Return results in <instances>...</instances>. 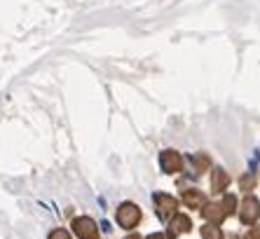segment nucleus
<instances>
[{
  "instance_id": "nucleus-15",
  "label": "nucleus",
  "mask_w": 260,
  "mask_h": 239,
  "mask_svg": "<svg viewBox=\"0 0 260 239\" xmlns=\"http://www.w3.org/2000/svg\"><path fill=\"white\" fill-rule=\"evenodd\" d=\"M244 239H260V227H253V230H248L244 234Z\"/></svg>"
},
{
  "instance_id": "nucleus-6",
  "label": "nucleus",
  "mask_w": 260,
  "mask_h": 239,
  "mask_svg": "<svg viewBox=\"0 0 260 239\" xmlns=\"http://www.w3.org/2000/svg\"><path fill=\"white\" fill-rule=\"evenodd\" d=\"M190 227H192V223H190V218L185 214H176L174 221L169 223V239H176L178 234L183 232H190Z\"/></svg>"
},
{
  "instance_id": "nucleus-8",
  "label": "nucleus",
  "mask_w": 260,
  "mask_h": 239,
  "mask_svg": "<svg viewBox=\"0 0 260 239\" xmlns=\"http://www.w3.org/2000/svg\"><path fill=\"white\" fill-rule=\"evenodd\" d=\"M228 186H230V176H228V171L220 169V167H213L211 169V192H223Z\"/></svg>"
},
{
  "instance_id": "nucleus-10",
  "label": "nucleus",
  "mask_w": 260,
  "mask_h": 239,
  "mask_svg": "<svg viewBox=\"0 0 260 239\" xmlns=\"http://www.w3.org/2000/svg\"><path fill=\"white\" fill-rule=\"evenodd\" d=\"M202 239H223V232H220V227L209 223V225L202 227Z\"/></svg>"
},
{
  "instance_id": "nucleus-13",
  "label": "nucleus",
  "mask_w": 260,
  "mask_h": 239,
  "mask_svg": "<svg viewBox=\"0 0 260 239\" xmlns=\"http://www.w3.org/2000/svg\"><path fill=\"white\" fill-rule=\"evenodd\" d=\"M253 183H255V178H253V173H251V176H244L242 178V190H251V188H253Z\"/></svg>"
},
{
  "instance_id": "nucleus-7",
  "label": "nucleus",
  "mask_w": 260,
  "mask_h": 239,
  "mask_svg": "<svg viewBox=\"0 0 260 239\" xmlns=\"http://www.w3.org/2000/svg\"><path fill=\"white\" fill-rule=\"evenodd\" d=\"M202 214H204V218H206V221H209V223H213V225H220V223L225 221L223 204H218V202L204 204V206H202Z\"/></svg>"
},
{
  "instance_id": "nucleus-9",
  "label": "nucleus",
  "mask_w": 260,
  "mask_h": 239,
  "mask_svg": "<svg viewBox=\"0 0 260 239\" xmlns=\"http://www.w3.org/2000/svg\"><path fill=\"white\" fill-rule=\"evenodd\" d=\"M183 202L188 204L190 209H202V206L206 204V197L200 190H185L183 192Z\"/></svg>"
},
{
  "instance_id": "nucleus-12",
  "label": "nucleus",
  "mask_w": 260,
  "mask_h": 239,
  "mask_svg": "<svg viewBox=\"0 0 260 239\" xmlns=\"http://www.w3.org/2000/svg\"><path fill=\"white\" fill-rule=\"evenodd\" d=\"M192 162L197 164V169H200V171H204V169L211 167V160H209V157H206L204 153H197V155L192 157Z\"/></svg>"
},
{
  "instance_id": "nucleus-14",
  "label": "nucleus",
  "mask_w": 260,
  "mask_h": 239,
  "mask_svg": "<svg viewBox=\"0 0 260 239\" xmlns=\"http://www.w3.org/2000/svg\"><path fill=\"white\" fill-rule=\"evenodd\" d=\"M49 239H71V234L66 230H54V232L49 234Z\"/></svg>"
},
{
  "instance_id": "nucleus-16",
  "label": "nucleus",
  "mask_w": 260,
  "mask_h": 239,
  "mask_svg": "<svg viewBox=\"0 0 260 239\" xmlns=\"http://www.w3.org/2000/svg\"><path fill=\"white\" fill-rule=\"evenodd\" d=\"M145 239H167V237H164L162 232H155V234H148V237H145Z\"/></svg>"
},
{
  "instance_id": "nucleus-3",
  "label": "nucleus",
  "mask_w": 260,
  "mask_h": 239,
  "mask_svg": "<svg viewBox=\"0 0 260 239\" xmlns=\"http://www.w3.org/2000/svg\"><path fill=\"white\" fill-rule=\"evenodd\" d=\"M260 216V204L255 197H246L242 204V211H239V218H242L244 225H253Z\"/></svg>"
},
{
  "instance_id": "nucleus-17",
  "label": "nucleus",
  "mask_w": 260,
  "mask_h": 239,
  "mask_svg": "<svg viewBox=\"0 0 260 239\" xmlns=\"http://www.w3.org/2000/svg\"><path fill=\"white\" fill-rule=\"evenodd\" d=\"M127 239H141V237H139V234H132V237H127Z\"/></svg>"
},
{
  "instance_id": "nucleus-5",
  "label": "nucleus",
  "mask_w": 260,
  "mask_h": 239,
  "mask_svg": "<svg viewBox=\"0 0 260 239\" xmlns=\"http://www.w3.org/2000/svg\"><path fill=\"white\" fill-rule=\"evenodd\" d=\"M155 206H157V214L162 216V218H167V216H171L176 211L178 202H176V197H171V195L157 192V195H155Z\"/></svg>"
},
{
  "instance_id": "nucleus-11",
  "label": "nucleus",
  "mask_w": 260,
  "mask_h": 239,
  "mask_svg": "<svg viewBox=\"0 0 260 239\" xmlns=\"http://www.w3.org/2000/svg\"><path fill=\"white\" fill-rule=\"evenodd\" d=\"M237 209H239V206H237V197H235V195H230V192H228V195H225V197H223V211H225V216H232V214H237Z\"/></svg>"
},
{
  "instance_id": "nucleus-1",
  "label": "nucleus",
  "mask_w": 260,
  "mask_h": 239,
  "mask_svg": "<svg viewBox=\"0 0 260 239\" xmlns=\"http://www.w3.org/2000/svg\"><path fill=\"white\" fill-rule=\"evenodd\" d=\"M139 221H141V209L136 206V204L124 202L120 209H117V223H120L124 230L136 227V225H139Z\"/></svg>"
},
{
  "instance_id": "nucleus-4",
  "label": "nucleus",
  "mask_w": 260,
  "mask_h": 239,
  "mask_svg": "<svg viewBox=\"0 0 260 239\" xmlns=\"http://www.w3.org/2000/svg\"><path fill=\"white\" fill-rule=\"evenodd\" d=\"M159 164L167 173H178L183 169V157L176 153V150H164L159 155Z\"/></svg>"
},
{
  "instance_id": "nucleus-2",
  "label": "nucleus",
  "mask_w": 260,
  "mask_h": 239,
  "mask_svg": "<svg viewBox=\"0 0 260 239\" xmlns=\"http://www.w3.org/2000/svg\"><path fill=\"white\" fill-rule=\"evenodd\" d=\"M73 230H75V234H78L80 239H96V223L91 221V218H87V216H82V218H75L73 221Z\"/></svg>"
}]
</instances>
